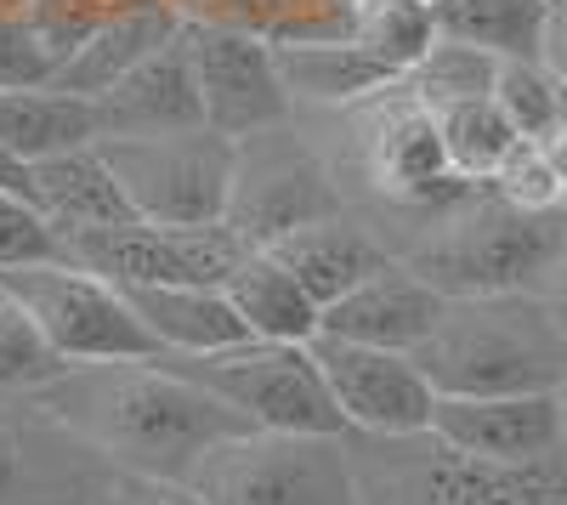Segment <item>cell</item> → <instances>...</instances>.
I'll return each mask as SVG.
<instances>
[{
	"instance_id": "6da1fadb",
	"label": "cell",
	"mask_w": 567,
	"mask_h": 505,
	"mask_svg": "<svg viewBox=\"0 0 567 505\" xmlns=\"http://www.w3.org/2000/svg\"><path fill=\"white\" fill-rule=\"evenodd\" d=\"M58 421H69L85 443H97L120 472L187 483L194 466L227 437L256 432L239 409L176 375L171 363H85L63 381L34 392Z\"/></svg>"
},
{
	"instance_id": "7a4b0ae2",
	"label": "cell",
	"mask_w": 567,
	"mask_h": 505,
	"mask_svg": "<svg viewBox=\"0 0 567 505\" xmlns=\"http://www.w3.org/2000/svg\"><path fill=\"white\" fill-rule=\"evenodd\" d=\"M329 120L347 125V159H329L341 176V188H347V205L381 227V239H386V221L403 227L398 250L425 221H437L443 210H454L460 199H471L483 188V182L454 171L437 114L414 97L409 80H398L381 97L341 109Z\"/></svg>"
},
{
	"instance_id": "3957f363",
	"label": "cell",
	"mask_w": 567,
	"mask_h": 505,
	"mask_svg": "<svg viewBox=\"0 0 567 505\" xmlns=\"http://www.w3.org/2000/svg\"><path fill=\"white\" fill-rule=\"evenodd\" d=\"M437 398L556 392L567 381V336L539 290L449 296L437 330L414 347Z\"/></svg>"
},
{
	"instance_id": "277c9868",
	"label": "cell",
	"mask_w": 567,
	"mask_h": 505,
	"mask_svg": "<svg viewBox=\"0 0 567 505\" xmlns=\"http://www.w3.org/2000/svg\"><path fill=\"white\" fill-rule=\"evenodd\" d=\"M414 272H425L443 296H511V290H550L567 261V216L523 210L499 199L488 182L398 250Z\"/></svg>"
},
{
	"instance_id": "5b68a950",
	"label": "cell",
	"mask_w": 567,
	"mask_h": 505,
	"mask_svg": "<svg viewBox=\"0 0 567 505\" xmlns=\"http://www.w3.org/2000/svg\"><path fill=\"white\" fill-rule=\"evenodd\" d=\"M352 461L363 505H567V443L539 461H477L449 449L437 432H352Z\"/></svg>"
},
{
	"instance_id": "8992f818",
	"label": "cell",
	"mask_w": 567,
	"mask_h": 505,
	"mask_svg": "<svg viewBox=\"0 0 567 505\" xmlns=\"http://www.w3.org/2000/svg\"><path fill=\"white\" fill-rule=\"evenodd\" d=\"M199 505H363L352 437L245 432L216 443L187 477Z\"/></svg>"
},
{
	"instance_id": "52a82bcc",
	"label": "cell",
	"mask_w": 567,
	"mask_h": 505,
	"mask_svg": "<svg viewBox=\"0 0 567 505\" xmlns=\"http://www.w3.org/2000/svg\"><path fill=\"white\" fill-rule=\"evenodd\" d=\"M159 363H171L176 375L199 381L205 392H216L221 403H233L256 432H329V437H352L336 392L323 381V363L312 352V341H245L227 352H205V358H171L159 352Z\"/></svg>"
},
{
	"instance_id": "ba28073f",
	"label": "cell",
	"mask_w": 567,
	"mask_h": 505,
	"mask_svg": "<svg viewBox=\"0 0 567 505\" xmlns=\"http://www.w3.org/2000/svg\"><path fill=\"white\" fill-rule=\"evenodd\" d=\"M103 154L142 221H165V227L227 221L233 171H239V143L233 136L210 125L171 131V136H103Z\"/></svg>"
},
{
	"instance_id": "9c48e42d",
	"label": "cell",
	"mask_w": 567,
	"mask_h": 505,
	"mask_svg": "<svg viewBox=\"0 0 567 505\" xmlns=\"http://www.w3.org/2000/svg\"><path fill=\"white\" fill-rule=\"evenodd\" d=\"M0 290L12 301H23V312L52 336V347L85 370V363H142L159 358L154 330L142 324V312L131 307V296L91 272L80 261H52V267H18L0 272Z\"/></svg>"
},
{
	"instance_id": "30bf717a",
	"label": "cell",
	"mask_w": 567,
	"mask_h": 505,
	"mask_svg": "<svg viewBox=\"0 0 567 505\" xmlns=\"http://www.w3.org/2000/svg\"><path fill=\"white\" fill-rule=\"evenodd\" d=\"M336 210H347V188H341L336 165H329V154L312 143V136H301V120L239 143L227 227L250 250L290 239L296 227L323 221Z\"/></svg>"
},
{
	"instance_id": "8fae6325",
	"label": "cell",
	"mask_w": 567,
	"mask_h": 505,
	"mask_svg": "<svg viewBox=\"0 0 567 505\" xmlns=\"http://www.w3.org/2000/svg\"><path fill=\"white\" fill-rule=\"evenodd\" d=\"M120 466L40 398L0 403V505H114Z\"/></svg>"
},
{
	"instance_id": "7c38bea8",
	"label": "cell",
	"mask_w": 567,
	"mask_h": 505,
	"mask_svg": "<svg viewBox=\"0 0 567 505\" xmlns=\"http://www.w3.org/2000/svg\"><path fill=\"white\" fill-rule=\"evenodd\" d=\"M245 239L227 221L210 227H165V221H125L69 234V261L103 272L120 290L136 285H227L245 261Z\"/></svg>"
},
{
	"instance_id": "4fadbf2b",
	"label": "cell",
	"mask_w": 567,
	"mask_h": 505,
	"mask_svg": "<svg viewBox=\"0 0 567 505\" xmlns=\"http://www.w3.org/2000/svg\"><path fill=\"white\" fill-rule=\"evenodd\" d=\"M187 58H194L205 125L233 136V143L301 120L272 40L250 29H227V23H187Z\"/></svg>"
},
{
	"instance_id": "5bb4252c",
	"label": "cell",
	"mask_w": 567,
	"mask_h": 505,
	"mask_svg": "<svg viewBox=\"0 0 567 505\" xmlns=\"http://www.w3.org/2000/svg\"><path fill=\"white\" fill-rule=\"evenodd\" d=\"M312 352H318L323 381H329V392H336L341 415L358 437H420V432H432L437 387L420 370L414 352L363 347V341H341V336H318Z\"/></svg>"
},
{
	"instance_id": "9a60e30c",
	"label": "cell",
	"mask_w": 567,
	"mask_h": 505,
	"mask_svg": "<svg viewBox=\"0 0 567 505\" xmlns=\"http://www.w3.org/2000/svg\"><path fill=\"white\" fill-rule=\"evenodd\" d=\"M432 432L477 461H539L567 443L556 392H505V398H437Z\"/></svg>"
},
{
	"instance_id": "2e32d148",
	"label": "cell",
	"mask_w": 567,
	"mask_h": 505,
	"mask_svg": "<svg viewBox=\"0 0 567 505\" xmlns=\"http://www.w3.org/2000/svg\"><path fill=\"white\" fill-rule=\"evenodd\" d=\"M443 307H449V296L425 279V272H414L403 256H392L381 272H369L363 285H352L341 301L323 307V330L318 336L414 352L425 336L437 330Z\"/></svg>"
},
{
	"instance_id": "e0dca14e",
	"label": "cell",
	"mask_w": 567,
	"mask_h": 505,
	"mask_svg": "<svg viewBox=\"0 0 567 505\" xmlns=\"http://www.w3.org/2000/svg\"><path fill=\"white\" fill-rule=\"evenodd\" d=\"M103 109V136H171V131H199L205 125V103H199V80H194V58H187V29L154 52L142 69H131L109 97H97Z\"/></svg>"
},
{
	"instance_id": "ac0fdd59",
	"label": "cell",
	"mask_w": 567,
	"mask_h": 505,
	"mask_svg": "<svg viewBox=\"0 0 567 505\" xmlns=\"http://www.w3.org/2000/svg\"><path fill=\"white\" fill-rule=\"evenodd\" d=\"M267 250L290 267L323 307L341 301L352 285H363L369 272H381L392 261V245L381 239V227H374L363 210H352V205L336 210V216H323V221L296 227L290 239H278Z\"/></svg>"
},
{
	"instance_id": "d6986e66",
	"label": "cell",
	"mask_w": 567,
	"mask_h": 505,
	"mask_svg": "<svg viewBox=\"0 0 567 505\" xmlns=\"http://www.w3.org/2000/svg\"><path fill=\"white\" fill-rule=\"evenodd\" d=\"M182 29H187V23L165 7V0H131V7H120V12L63 63L58 85L74 91V97L97 103V97H109V91H114L131 69H142L154 52H165Z\"/></svg>"
},
{
	"instance_id": "ffe728a7",
	"label": "cell",
	"mask_w": 567,
	"mask_h": 505,
	"mask_svg": "<svg viewBox=\"0 0 567 505\" xmlns=\"http://www.w3.org/2000/svg\"><path fill=\"white\" fill-rule=\"evenodd\" d=\"M125 296L142 312V324L154 330L159 352H171V358H205V352L256 341L221 285H136Z\"/></svg>"
},
{
	"instance_id": "44dd1931",
	"label": "cell",
	"mask_w": 567,
	"mask_h": 505,
	"mask_svg": "<svg viewBox=\"0 0 567 505\" xmlns=\"http://www.w3.org/2000/svg\"><path fill=\"white\" fill-rule=\"evenodd\" d=\"M278 69H284V85H290L296 109H312V114H341V109H358L369 97L398 85V74L363 52V45L347 34V40H307V45H278Z\"/></svg>"
},
{
	"instance_id": "7402d4cb",
	"label": "cell",
	"mask_w": 567,
	"mask_h": 505,
	"mask_svg": "<svg viewBox=\"0 0 567 505\" xmlns=\"http://www.w3.org/2000/svg\"><path fill=\"white\" fill-rule=\"evenodd\" d=\"M34 205L52 216L63 234H91V227L142 221L136 205H131L125 188H120V176H114L103 143L40 159V165H34Z\"/></svg>"
},
{
	"instance_id": "603a6c76",
	"label": "cell",
	"mask_w": 567,
	"mask_h": 505,
	"mask_svg": "<svg viewBox=\"0 0 567 505\" xmlns=\"http://www.w3.org/2000/svg\"><path fill=\"white\" fill-rule=\"evenodd\" d=\"M221 290L233 296V307H239L256 341H301L307 347L323 330V301L267 245L245 250V261L233 267V279Z\"/></svg>"
},
{
	"instance_id": "cb8c5ba5",
	"label": "cell",
	"mask_w": 567,
	"mask_h": 505,
	"mask_svg": "<svg viewBox=\"0 0 567 505\" xmlns=\"http://www.w3.org/2000/svg\"><path fill=\"white\" fill-rule=\"evenodd\" d=\"M0 143L29 165L69 154V148H91V143H103V109L63 85L0 91Z\"/></svg>"
},
{
	"instance_id": "d4e9b609",
	"label": "cell",
	"mask_w": 567,
	"mask_h": 505,
	"mask_svg": "<svg viewBox=\"0 0 567 505\" xmlns=\"http://www.w3.org/2000/svg\"><path fill=\"white\" fill-rule=\"evenodd\" d=\"M432 12L449 40L483 45L494 58H539L550 0H437Z\"/></svg>"
},
{
	"instance_id": "484cf974",
	"label": "cell",
	"mask_w": 567,
	"mask_h": 505,
	"mask_svg": "<svg viewBox=\"0 0 567 505\" xmlns=\"http://www.w3.org/2000/svg\"><path fill=\"white\" fill-rule=\"evenodd\" d=\"M437 12L425 0H358L352 7V40L374 52L398 80H409L425 52L437 45Z\"/></svg>"
},
{
	"instance_id": "4316f807",
	"label": "cell",
	"mask_w": 567,
	"mask_h": 505,
	"mask_svg": "<svg viewBox=\"0 0 567 505\" xmlns=\"http://www.w3.org/2000/svg\"><path fill=\"white\" fill-rule=\"evenodd\" d=\"M437 114V131H443V148L454 159L460 176L471 182H488L505 154L523 143V131L505 120V109L494 97H471V103H449V109H432Z\"/></svg>"
},
{
	"instance_id": "83f0119b",
	"label": "cell",
	"mask_w": 567,
	"mask_h": 505,
	"mask_svg": "<svg viewBox=\"0 0 567 505\" xmlns=\"http://www.w3.org/2000/svg\"><path fill=\"white\" fill-rule=\"evenodd\" d=\"M74 370V363L52 347L34 318L23 312V301H0V403L7 398H34L40 387H52Z\"/></svg>"
},
{
	"instance_id": "f1b7e54d",
	"label": "cell",
	"mask_w": 567,
	"mask_h": 505,
	"mask_svg": "<svg viewBox=\"0 0 567 505\" xmlns=\"http://www.w3.org/2000/svg\"><path fill=\"white\" fill-rule=\"evenodd\" d=\"M499 63H505V58L483 52V45H465V40L437 34V45L425 52V63L409 74V91H414L425 109H449V103H471V97H494Z\"/></svg>"
},
{
	"instance_id": "f546056e",
	"label": "cell",
	"mask_w": 567,
	"mask_h": 505,
	"mask_svg": "<svg viewBox=\"0 0 567 505\" xmlns=\"http://www.w3.org/2000/svg\"><path fill=\"white\" fill-rule=\"evenodd\" d=\"M494 103L505 109V120L523 131V136H550L567 103V85L539 63V58H505L499 63V85H494Z\"/></svg>"
},
{
	"instance_id": "4dcf8cb0",
	"label": "cell",
	"mask_w": 567,
	"mask_h": 505,
	"mask_svg": "<svg viewBox=\"0 0 567 505\" xmlns=\"http://www.w3.org/2000/svg\"><path fill=\"white\" fill-rule=\"evenodd\" d=\"M69 261V234L29 194H0V272Z\"/></svg>"
},
{
	"instance_id": "1f68e13d",
	"label": "cell",
	"mask_w": 567,
	"mask_h": 505,
	"mask_svg": "<svg viewBox=\"0 0 567 505\" xmlns=\"http://www.w3.org/2000/svg\"><path fill=\"white\" fill-rule=\"evenodd\" d=\"M488 188H494L499 199H511V205H523V210H561L567 182L556 176L550 154L534 143V136H523V143L505 154V165L488 176Z\"/></svg>"
},
{
	"instance_id": "d6a6232c",
	"label": "cell",
	"mask_w": 567,
	"mask_h": 505,
	"mask_svg": "<svg viewBox=\"0 0 567 505\" xmlns=\"http://www.w3.org/2000/svg\"><path fill=\"white\" fill-rule=\"evenodd\" d=\"M63 58L45 45V34L29 23V12L0 18V91H34V85H58Z\"/></svg>"
},
{
	"instance_id": "836d02e7",
	"label": "cell",
	"mask_w": 567,
	"mask_h": 505,
	"mask_svg": "<svg viewBox=\"0 0 567 505\" xmlns=\"http://www.w3.org/2000/svg\"><path fill=\"white\" fill-rule=\"evenodd\" d=\"M114 505H199V499L187 494V483H159V477L120 472L114 477Z\"/></svg>"
},
{
	"instance_id": "e575fe53",
	"label": "cell",
	"mask_w": 567,
	"mask_h": 505,
	"mask_svg": "<svg viewBox=\"0 0 567 505\" xmlns=\"http://www.w3.org/2000/svg\"><path fill=\"white\" fill-rule=\"evenodd\" d=\"M539 63L567 85V0H550V18H545V40H539Z\"/></svg>"
},
{
	"instance_id": "d590c367",
	"label": "cell",
	"mask_w": 567,
	"mask_h": 505,
	"mask_svg": "<svg viewBox=\"0 0 567 505\" xmlns=\"http://www.w3.org/2000/svg\"><path fill=\"white\" fill-rule=\"evenodd\" d=\"M165 7H171L182 23H227L239 0H165Z\"/></svg>"
},
{
	"instance_id": "8d00e7d4",
	"label": "cell",
	"mask_w": 567,
	"mask_h": 505,
	"mask_svg": "<svg viewBox=\"0 0 567 505\" xmlns=\"http://www.w3.org/2000/svg\"><path fill=\"white\" fill-rule=\"evenodd\" d=\"M0 194H29L34 199V165L18 159L7 143H0Z\"/></svg>"
},
{
	"instance_id": "74e56055",
	"label": "cell",
	"mask_w": 567,
	"mask_h": 505,
	"mask_svg": "<svg viewBox=\"0 0 567 505\" xmlns=\"http://www.w3.org/2000/svg\"><path fill=\"white\" fill-rule=\"evenodd\" d=\"M539 148L550 154V165H556V176L567 182V120H556V131H550V136H539Z\"/></svg>"
},
{
	"instance_id": "f35d334b",
	"label": "cell",
	"mask_w": 567,
	"mask_h": 505,
	"mask_svg": "<svg viewBox=\"0 0 567 505\" xmlns=\"http://www.w3.org/2000/svg\"><path fill=\"white\" fill-rule=\"evenodd\" d=\"M545 301H550V312H556V324H561V336H567V261H561V272H556V279H550Z\"/></svg>"
},
{
	"instance_id": "ab89813d",
	"label": "cell",
	"mask_w": 567,
	"mask_h": 505,
	"mask_svg": "<svg viewBox=\"0 0 567 505\" xmlns=\"http://www.w3.org/2000/svg\"><path fill=\"white\" fill-rule=\"evenodd\" d=\"M34 0H0V18H18V12H29Z\"/></svg>"
},
{
	"instance_id": "60d3db41",
	"label": "cell",
	"mask_w": 567,
	"mask_h": 505,
	"mask_svg": "<svg viewBox=\"0 0 567 505\" xmlns=\"http://www.w3.org/2000/svg\"><path fill=\"white\" fill-rule=\"evenodd\" d=\"M556 398H561V421H567V381H561V387H556Z\"/></svg>"
},
{
	"instance_id": "b9f144b4",
	"label": "cell",
	"mask_w": 567,
	"mask_h": 505,
	"mask_svg": "<svg viewBox=\"0 0 567 505\" xmlns=\"http://www.w3.org/2000/svg\"><path fill=\"white\" fill-rule=\"evenodd\" d=\"M561 216H567V194H561Z\"/></svg>"
},
{
	"instance_id": "7bdbcfd3",
	"label": "cell",
	"mask_w": 567,
	"mask_h": 505,
	"mask_svg": "<svg viewBox=\"0 0 567 505\" xmlns=\"http://www.w3.org/2000/svg\"><path fill=\"white\" fill-rule=\"evenodd\" d=\"M425 7H437V0H425Z\"/></svg>"
},
{
	"instance_id": "ee69618b",
	"label": "cell",
	"mask_w": 567,
	"mask_h": 505,
	"mask_svg": "<svg viewBox=\"0 0 567 505\" xmlns=\"http://www.w3.org/2000/svg\"><path fill=\"white\" fill-rule=\"evenodd\" d=\"M0 301H7V290H0Z\"/></svg>"
}]
</instances>
